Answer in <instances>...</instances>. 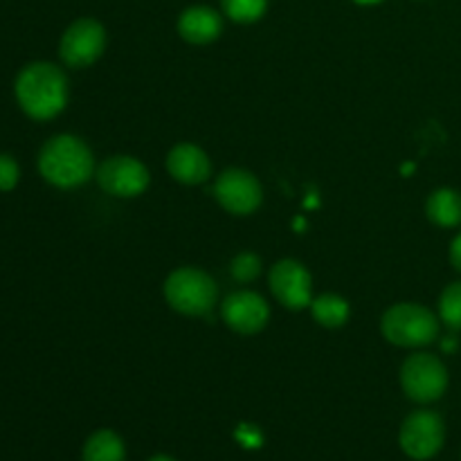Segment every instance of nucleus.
Here are the masks:
<instances>
[{"instance_id":"nucleus-1","label":"nucleus","mask_w":461,"mask_h":461,"mask_svg":"<svg viewBox=\"0 0 461 461\" xmlns=\"http://www.w3.org/2000/svg\"><path fill=\"white\" fill-rule=\"evenodd\" d=\"M14 95L27 117L34 122H50L66 108L70 86L61 68L50 61H34L18 72Z\"/></svg>"},{"instance_id":"nucleus-2","label":"nucleus","mask_w":461,"mask_h":461,"mask_svg":"<svg viewBox=\"0 0 461 461\" xmlns=\"http://www.w3.org/2000/svg\"><path fill=\"white\" fill-rule=\"evenodd\" d=\"M97 171L93 149L77 135L61 133L50 138L39 151V174L57 189H77Z\"/></svg>"},{"instance_id":"nucleus-3","label":"nucleus","mask_w":461,"mask_h":461,"mask_svg":"<svg viewBox=\"0 0 461 461\" xmlns=\"http://www.w3.org/2000/svg\"><path fill=\"white\" fill-rule=\"evenodd\" d=\"M381 333L401 349H421L439 338V318L417 302H399L383 313Z\"/></svg>"},{"instance_id":"nucleus-4","label":"nucleus","mask_w":461,"mask_h":461,"mask_svg":"<svg viewBox=\"0 0 461 461\" xmlns=\"http://www.w3.org/2000/svg\"><path fill=\"white\" fill-rule=\"evenodd\" d=\"M165 300L176 313L187 315V318H205L219 302V288L214 279L205 270L196 266H183V268L171 270L165 279Z\"/></svg>"},{"instance_id":"nucleus-5","label":"nucleus","mask_w":461,"mask_h":461,"mask_svg":"<svg viewBox=\"0 0 461 461\" xmlns=\"http://www.w3.org/2000/svg\"><path fill=\"white\" fill-rule=\"evenodd\" d=\"M401 387L414 403H435L448 390V369L439 356L419 351L408 356L401 365Z\"/></svg>"},{"instance_id":"nucleus-6","label":"nucleus","mask_w":461,"mask_h":461,"mask_svg":"<svg viewBox=\"0 0 461 461\" xmlns=\"http://www.w3.org/2000/svg\"><path fill=\"white\" fill-rule=\"evenodd\" d=\"M108 45L106 27L95 18H77L66 27L59 41V57L63 66L72 70H84L104 57Z\"/></svg>"},{"instance_id":"nucleus-7","label":"nucleus","mask_w":461,"mask_h":461,"mask_svg":"<svg viewBox=\"0 0 461 461\" xmlns=\"http://www.w3.org/2000/svg\"><path fill=\"white\" fill-rule=\"evenodd\" d=\"M446 444V423L435 410H414L399 430V446L410 459L428 461L441 453Z\"/></svg>"},{"instance_id":"nucleus-8","label":"nucleus","mask_w":461,"mask_h":461,"mask_svg":"<svg viewBox=\"0 0 461 461\" xmlns=\"http://www.w3.org/2000/svg\"><path fill=\"white\" fill-rule=\"evenodd\" d=\"M214 198L228 214L250 216L264 203V187L252 171L230 167L214 180Z\"/></svg>"},{"instance_id":"nucleus-9","label":"nucleus","mask_w":461,"mask_h":461,"mask_svg":"<svg viewBox=\"0 0 461 461\" xmlns=\"http://www.w3.org/2000/svg\"><path fill=\"white\" fill-rule=\"evenodd\" d=\"M95 178H97V185L108 196L115 198L142 196L149 189V183H151L149 167L135 156H124V153H117V156L99 162Z\"/></svg>"},{"instance_id":"nucleus-10","label":"nucleus","mask_w":461,"mask_h":461,"mask_svg":"<svg viewBox=\"0 0 461 461\" xmlns=\"http://www.w3.org/2000/svg\"><path fill=\"white\" fill-rule=\"evenodd\" d=\"M268 286L275 300L288 311L309 309L313 302V279L309 268L297 259H279L270 268Z\"/></svg>"},{"instance_id":"nucleus-11","label":"nucleus","mask_w":461,"mask_h":461,"mask_svg":"<svg viewBox=\"0 0 461 461\" xmlns=\"http://www.w3.org/2000/svg\"><path fill=\"white\" fill-rule=\"evenodd\" d=\"M221 318L239 336H257L270 320V306L255 291H237L221 302Z\"/></svg>"},{"instance_id":"nucleus-12","label":"nucleus","mask_w":461,"mask_h":461,"mask_svg":"<svg viewBox=\"0 0 461 461\" xmlns=\"http://www.w3.org/2000/svg\"><path fill=\"white\" fill-rule=\"evenodd\" d=\"M167 171L176 183L194 187L212 178V160L198 144L180 142L167 153Z\"/></svg>"},{"instance_id":"nucleus-13","label":"nucleus","mask_w":461,"mask_h":461,"mask_svg":"<svg viewBox=\"0 0 461 461\" xmlns=\"http://www.w3.org/2000/svg\"><path fill=\"white\" fill-rule=\"evenodd\" d=\"M178 34L189 45H210L223 34V18L207 5H192L178 16Z\"/></svg>"},{"instance_id":"nucleus-14","label":"nucleus","mask_w":461,"mask_h":461,"mask_svg":"<svg viewBox=\"0 0 461 461\" xmlns=\"http://www.w3.org/2000/svg\"><path fill=\"white\" fill-rule=\"evenodd\" d=\"M426 216L437 228H459L461 225V194L453 187H439L428 196Z\"/></svg>"},{"instance_id":"nucleus-15","label":"nucleus","mask_w":461,"mask_h":461,"mask_svg":"<svg viewBox=\"0 0 461 461\" xmlns=\"http://www.w3.org/2000/svg\"><path fill=\"white\" fill-rule=\"evenodd\" d=\"M81 461H126L124 439L115 430H95L81 448Z\"/></svg>"},{"instance_id":"nucleus-16","label":"nucleus","mask_w":461,"mask_h":461,"mask_svg":"<svg viewBox=\"0 0 461 461\" xmlns=\"http://www.w3.org/2000/svg\"><path fill=\"white\" fill-rule=\"evenodd\" d=\"M309 309L315 322L324 329H340L351 318L349 302L338 293H322V295L313 297Z\"/></svg>"},{"instance_id":"nucleus-17","label":"nucleus","mask_w":461,"mask_h":461,"mask_svg":"<svg viewBox=\"0 0 461 461\" xmlns=\"http://www.w3.org/2000/svg\"><path fill=\"white\" fill-rule=\"evenodd\" d=\"M223 14L239 25H250L264 18L268 0H221Z\"/></svg>"},{"instance_id":"nucleus-18","label":"nucleus","mask_w":461,"mask_h":461,"mask_svg":"<svg viewBox=\"0 0 461 461\" xmlns=\"http://www.w3.org/2000/svg\"><path fill=\"white\" fill-rule=\"evenodd\" d=\"M439 320L453 331H461V282L448 284L441 293Z\"/></svg>"},{"instance_id":"nucleus-19","label":"nucleus","mask_w":461,"mask_h":461,"mask_svg":"<svg viewBox=\"0 0 461 461\" xmlns=\"http://www.w3.org/2000/svg\"><path fill=\"white\" fill-rule=\"evenodd\" d=\"M261 270H264L261 257L255 255V252H250V250L239 252V255L230 261V275H232L234 282H239V284L255 282V279L261 275Z\"/></svg>"},{"instance_id":"nucleus-20","label":"nucleus","mask_w":461,"mask_h":461,"mask_svg":"<svg viewBox=\"0 0 461 461\" xmlns=\"http://www.w3.org/2000/svg\"><path fill=\"white\" fill-rule=\"evenodd\" d=\"M21 180V167L7 153H0V192H12Z\"/></svg>"},{"instance_id":"nucleus-21","label":"nucleus","mask_w":461,"mask_h":461,"mask_svg":"<svg viewBox=\"0 0 461 461\" xmlns=\"http://www.w3.org/2000/svg\"><path fill=\"white\" fill-rule=\"evenodd\" d=\"M448 257H450V264H453V268L461 273V232L453 239V243H450Z\"/></svg>"},{"instance_id":"nucleus-22","label":"nucleus","mask_w":461,"mask_h":461,"mask_svg":"<svg viewBox=\"0 0 461 461\" xmlns=\"http://www.w3.org/2000/svg\"><path fill=\"white\" fill-rule=\"evenodd\" d=\"M441 347H444V351H448V354H450V351L457 349V340H455V338H448V340L441 342Z\"/></svg>"},{"instance_id":"nucleus-23","label":"nucleus","mask_w":461,"mask_h":461,"mask_svg":"<svg viewBox=\"0 0 461 461\" xmlns=\"http://www.w3.org/2000/svg\"><path fill=\"white\" fill-rule=\"evenodd\" d=\"M354 3L360 5V7H374V5H381L385 0H354Z\"/></svg>"},{"instance_id":"nucleus-24","label":"nucleus","mask_w":461,"mask_h":461,"mask_svg":"<svg viewBox=\"0 0 461 461\" xmlns=\"http://www.w3.org/2000/svg\"><path fill=\"white\" fill-rule=\"evenodd\" d=\"M147 461H178V459H174L171 457V455H153V457H149Z\"/></svg>"}]
</instances>
